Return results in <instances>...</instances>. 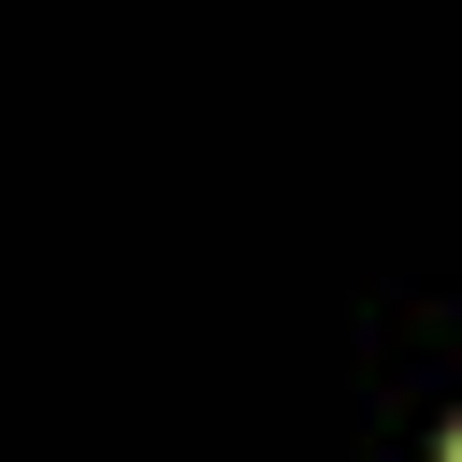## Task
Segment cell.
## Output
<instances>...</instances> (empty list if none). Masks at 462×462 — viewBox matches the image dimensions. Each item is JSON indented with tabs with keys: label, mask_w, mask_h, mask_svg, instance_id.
I'll return each mask as SVG.
<instances>
[{
	"label": "cell",
	"mask_w": 462,
	"mask_h": 462,
	"mask_svg": "<svg viewBox=\"0 0 462 462\" xmlns=\"http://www.w3.org/2000/svg\"><path fill=\"white\" fill-rule=\"evenodd\" d=\"M448 462H462V433H448Z\"/></svg>",
	"instance_id": "obj_1"
}]
</instances>
